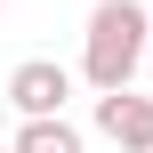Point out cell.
<instances>
[{
	"instance_id": "cell-2",
	"label": "cell",
	"mask_w": 153,
	"mask_h": 153,
	"mask_svg": "<svg viewBox=\"0 0 153 153\" xmlns=\"http://www.w3.org/2000/svg\"><path fill=\"white\" fill-rule=\"evenodd\" d=\"M65 97H73V73H65L56 56H24V65L8 73L16 121H65Z\"/></svg>"
},
{
	"instance_id": "cell-3",
	"label": "cell",
	"mask_w": 153,
	"mask_h": 153,
	"mask_svg": "<svg viewBox=\"0 0 153 153\" xmlns=\"http://www.w3.org/2000/svg\"><path fill=\"white\" fill-rule=\"evenodd\" d=\"M97 137L121 153H153V97H137V89L97 97Z\"/></svg>"
},
{
	"instance_id": "cell-1",
	"label": "cell",
	"mask_w": 153,
	"mask_h": 153,
	"mask_svg": "<svg viewBox=\"0 0 153 153\" xmlns=\"http://www.w3.org/2000/svg\"><path fill=\"white\" fill-rule=\"evenodd\" d=\"M145 0H97L89 8V32H81V81L97 89V97H121L137 73H145Z\"/></svg>"
},
{
	"instance_id": "cell-6",
	"label": "cell",
	"mask_w": 153,
	"mask_h": 153,
	"mask_svg": "<svg viewBox=\"0 0 153 153\" xmlns=\"http://www.w3.org/2000/svg\"><path fill=\"white\" fill-rule=\"evenodd\" d=\"M145 24H153V0H145Z\"/></svg>"
},
{
	"instance_id": "cell-5",
	"label": "cell",
	"mask_w": 153,
	"mask_h": 153,
	"mask_svg": "<svg viewBox=\"0 0 153 153\" xmlns=\"http://www.w3.org/2000/svg\"><path fill=\"white\" fill-rule=\"evenodd\" d=\"M145 73H153V40H145Z\"/></svg>"
},
{
	"instance_id": "cell-7",
	"label": "cell",
	"mask_w": 153,
	"mask_h": 153,
	"mask_svg": "<svg viewBox=\"0 0 153 153\" xmlns=\"http://www.w3.org/2000/svg\"><path fill=\"white\" fill-rule=\"evenodd\" d=\"M0 153H8V145H0Z\"/></svg>"
},
{
	"instance_id": "cell-4",
	"label": "cell",
	"mask_w": 153,
	"mask_h": 153,
	"mask_svg": "<svg viewBox=\"0 0 153 153\" xmlns=\"http://www.w3.org/2000/svg\"><path fill=\"white\" fill-rule=\"evenodd\" d=\"M8 153H89L73 121H16V145Z\"/></svg>"
}]
</instances>
